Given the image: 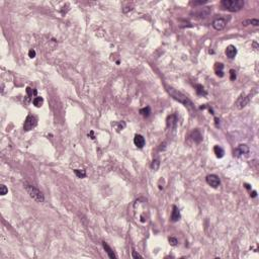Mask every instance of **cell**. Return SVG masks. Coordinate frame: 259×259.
Listing matches in <instances>:
<instances>
[{"mask_svg": "<svg viewBox=\"0 0 259 259\" xmlns=\"http://www.w3.org/2000/svg\"><path fill=\"white\" fill-rule=\"evenodd\" d=\"M140 113H141L143 116H146V118H147V116H150V113H151V108L149 106L144 107V108L140 109Z\"/></svg>", "mask_w": 259, "mask_h": 259, "instance_id": "cell-21", "label": "cell"}, {"mask_svg": "<svg viewBox=\"0 0 259 259\" xmlns=\"http://www.w3.org/2000/svg\"><path fill=\"white\" fill-rule=\"evenodd\" d=\"M205 2L207 1H195V2H192V4H193V5H199V4H203L205 3Z\"/></svg>", "mask_w": 259, "mask_h": 259, "instance_id": "cell-30", "label": "cell"}, {"mask_svg": "<svg viewBox=\"0 0 259 259\" xmlns=\"http://www.w3.org/2000/svg\"><path fill=\"white\" fill-rule=\"evenodd\" d=\"M176 123H177V116L175 114H171L167 118V127L172 129V128L176 127Z\"/></svg>", "mask_w": 259, "mask_h": 259, "instance_id": "cell-12", "label": "cell"}, {"mask_svg": "<svg viewBox=\"0 0 259 259\" xmlns=\"http://www.w3.org/2000/svg\"><path fill=\"white\" fill-rule=\"evenodd\" d=\"M226 24H227L226 19L222 17H219V18H216V19L213 21L212 26L215 29H217V31H222V29H225Z\"/></svg>", "mask_w": 259, "mask_h": 259, "instance_id": "cell-6", "label": "cell"}, {"mask_svg": "<svg viewBox=\"0 0 259 259\" xmlns=\"http://www.w3.org/2000/svg\"><path fill=\"white\" fill-rule=\"evenodd\" d=\"M249 153V147L247 145H239L237 148L234 151V155L237 156V157H240V156H243L245 154H248Z\"/></svg>", "mask_w": 259, "mask_h": 259, "instance_id": "cell-7", "label": "cell"}, {"mask_svg": "<svg viewBox=\"0 0 259 259\" xmlns=\"http://www.w3.org/2000/svg\"><path fill=\"white\" fill-rule=\"evenodd\" d=\"M196 93H198V95H205L207 94V91L205 90L203 85L198 84V85H196Z\"/></svg>", "mask_w": 259, "mask_h": 259, "instance_id": "cell-22", "label": "cell"}, {"mask_svg": "<svg viewBox=\"0 0 259 259\" xmlns=\"http://www.w3.org/2000/svg\"><path fill=\"white\" fill-rule=\"evenodd\" d=\"M168 241H169V243H170L171 246H176V245H177V243H178V240L176 239V238H174V237H169Z\"/></svg>", "mask_w": 259, "mask_h": 259, "instance_id": "cell-24", "label": "cell"}, {"mask_svg": "<svg viewBox=\"0 0 259 259\" xmlns=\"http://www.w3.org/2000/svg\"><path fill=\"white\" fill-rule=\"evenodd\" d=\"M214 153L216 154V156L218 158H222L225 154L224 150L222 147H220V146H215L214 147Z\"/></svg>", "mask_w": 259, "mask_h": 259, "instance_id": "cell-17", "label": "cell"}, {"mask_svg": "<svg viewBox=\"0 0 259 259\" xmlns=\"http://www.w3.org/2000/svg\"><path fill=\"white\" fill-rule=\"evenodd\" d=\"M226 55L228 58L230 59H234L236 57V55H237V49H236L234 46H228L226 49Z\"/></svg>", "mask_w": 259, "mask_h": 259, "instance_id": "cell-9", "label": "cell"}, {"mask_svg": "<svg viewBox=\"0 0 259 259\" xmlns=\"http://www.w3.org/2000/svg\"><path fill=\"white\" fill-rule=\"evenodd\" d=\"M210 8L208 7H205L203 9H199V10L198 11V12H195L194 14L196 15V16H199V17H207L208 15V13H210Z\"/></svg>", "mask_w": 259, "mask_h": 259, "instance_id": "cell-16", "label": "cell"}, {"mask_svg": "<svg viewBox=\"0 0 259 259\" xmlns=\"http://www.w3.org/2000/svg\"><path fill=\"white\" fill-rule=\"evenodd\" d=\"M180 212L178 210V208L176 205H173L172 207V214H171V221L172 222H177L180 220Z\"/></svg>", "mask_w": 259, "mask_h": 259, "instance_id": "cell-11", "label": "cell"}, {"mask_svg": "<svg viewBox=\"0 0 259 259\" xmlns=\"http://www.w3.org/2000/svg\"><path fill=\"white\" fill-rule=\"evenodd\" d=\"M7 192H8L7 187H6L5 185L2 184L1 186H0V194H1V195H5V194L7 193Z\"/></svg>", "mask_w": 259, "mask_h": 259, "instance_id": "cell-25", "label": "cell"}, {"mask_svg": "<svg viewBox=\"0 0 259 259\" xmlns=\"http://www.w3.org/2000/svg\"><path fill=\"white\" fill-rule=\"evenodd\" d=\"M132 256H133V258H136V259H138V258H142V256L140 255L139 253H137V252L135 251V250H133V252H132Z\"/></svg>", "mask_w": 259, "mask_h": 259, "instance_id": "cell-29", "label": "cell"}, {"mask_svg": "<svg viewBox=\"0 0 259 259\" xmlns=\"http://www.w3.org/2000/svg\"><path fill=\"white\" fill-rule=\"evenodd\" d=\"M29 58H31V59L35 58V57H36V51H35V50H33V49L29 50Z\"/></svg>", "mask_w": 259, "mask_h": 259, "instance_id": "cell-28", "label": "cell"}, {"mask_svg": "<svg viewBox=\"0 0 259 259\" xmlns=\"http://www.w3.org/2000/svg\"><path fill=\"white\" fill-rule=\"evenodd\" d=\"M134 143L138 148H143L145 146V139L142 135H136L134 138Z\"/></svg>", "mask_w": 259, "mask_h": 259, "instance_id": "cell-10", "label": "cell"}, {"mask_svg": "<svg viewBox=\"0 0 259 259\" xmlns=\"http://www.w3.org/2000/svg\"><path fill=\"white\" fill-rule=\"evenodd\" d=\"M249 101H250V97H249V96L241 95L237 99V101H236V105H237L238 108L241 109V108H243V107L246 106V105L249 103Z\"/></svg>", "mask_w": 259, "mask_h": 259, "instance_id": "cell-8", "label": "cell"}, {"mask_svg": "<svg viewBox=\"0 0 259 259\" xmlns=\"http://www.w3.org/2000/svg\"><path fill=\"white\" fill-rule=\"evenodd\" d=\"M158 167H159V161H158V160H154L152 165H151V168L154 169V170H157Z\"/></svg>", "mask_w": 259, "mask_h": 259, "instance_id": "cell-26", "label": "cell"}, {"mask_svg": "<svg viewBox=\"0 0 259 259\" xmlns=\"http://www.w3.org/2000/svg\"><path fill=\"white\" fill-rule=\"evenodd\" d=\"M215 73H216L217 76L219 77H223L224 76V65L222 63H216L215 64Z\"/></svg>", "mask_w": 259, "mask_h": 259, "instance_id": "cell-13", "label": "cell"}, {"mask_svg": "<svg viewBox=\"0 0 259 259\" xmlns=\"http://www.w3.org/2000/svg\"><path fill=\"white\" fill-rule=\"evenodd\" d=\"M230 79L232 80V81H234V80L236 79V71L233 69L230 70Z\"/></svg>", "mask_w": 259, "mask_h": 259, "instance_id": "cell-27", "label": "cell"}, {"mask_svg": "<svg viewBox=\"0 0 259 259\" xmlns=\"http://www.w3.org/2000/svg\"><path fill=\"white\" fill-rule=\"evenodd\" d=\"M102 246H103L104 250L106 251V253H107V255H108V257H109V258H111V259H116V254L113 253L112 249L108 246V245L106 244V243H105V242H102Z\"/></svg>", "mask_w": 259, "mask_h": 259, "instance_id": "cell-15", "label": "cell"}, {"mask_svg": "<svg viewBox=\"0 0 259 259\" xmlns=\"http://www.w3.org/2000/svg\"><path fill=\"white\" fill-rule=\"evenodd\" d=\"M191 138L193 139V141L195 143H200L201 140H203V135H201V133L198 130H194L191 133Z\"/></svg>", "mask_w": 259, "mask_h": 259, "instance_id": "cell-14", "label": "cell"}, {"mask_svg": "<svg viewBox=\"0 0 259 259\" xmlns=\"http://www.w3.org/2000/svg\"><path fill=\"white\" fill-rule=\"evenodd\" d=\"M205 180H207L208 184L210 185L212 187H214V188H217V187L220 185V183H221V180H220L219 176L215 175V174H210V175H208L207 178H205Z\"/></svg>", "mask_w": 259, "mask_h": 259, "instance_id": "cell-5", "label": "cell"}, {"mask_svg": "<svg viewBox=\"0 0 259 259\" xmlns=\"http://www.w3.org/2000/svg\"><path fill=\"white\" fill-rule=\"evenodd\" d=\"M33 103L36 107H41L43 105V103H44V98L43 97H40V96H36V97L34 98Z\"/></svg>", "mask_w": 259, "mask_h": 259, "instance_id": "cell-18", "label": "cell"}, {"mask_svg": "<svg viewBox=\"0 0 259 259\" xmlns=\"http://www.w3.org/2000/svg\"><path fill=\"white\" fill-rule=\"evenodd\" d=\"M36 123H38V118H36V116H33V114H29V116H26V121H24V130L26 131V132H29V131L33 130L34 128L36 127Z\"/></svg>", "mask_w": 259, "mask_h": 259, "instance_id": "cell-4", "label": "cell"}, {"mask_svg": "<svg viewBox=\"0 0 259 259\" xmlns=\"http://www.w3.org/2000/svg\"><path fill=\"white\" fill-rule=\"evenodd\" d=\"M26 94L29 96V98H33V97H36V90L31 87H27L26 88Z\"/></svg>", "mask_w": 259, "mask_h": 259, "instance_id": "cell-20", "label": "cell"}, {"mask_svg": "<svg viewBox=\"0 0 259 259\" xmlns=\"http://www.w3.org/2000/svg\"><path fill=\"white\" fill-rule=\"evenodd\" d=\"M24 187H26V190L31 198L35 199V200L38 201V203H44V200H45V196H44V194L42 193V191H41L40 189H38L36 187H35L34 185H31V184H26L24 185Z\"/></svg>", "mask_w": 259, "mask_h": 259, "instance_id": "cell-3", "label": "cell"}, {"mask_svg": "<svg viewBox=\"0 0 259 259\" xmlns=\"http://www.w3.org/2000/svg\"><path fill=\"white\" fill-rule=\"evenodd\" d=\"M243 26H249V24H252V26H259V20L258 19H247V20H244V21L242 22Z\"/></svg>", "mask_w": 259, "mask_h": 259, "instance_id": "cell-19", "label": "cell"}, {"mask_svg": "<svg viewBox=\"0 0 259 259\" xmlns=\"http://www.w3.org/2000/svg\"><path fill=\"white\" fill-rule=\"evenodd\" d=\"M167 91H168V93L172 96L174 99L177 100V101H179L180 103H182L185 107H187L189 111H194V105L191 102V100L187 98V96H185L184 94H182L181 92L175 90V89L170 88V87H168V88H167Z\"/></svg>", "mask_w": 259, "mask_h": 259, "instance_id": "cell-1", "label": "cell"}, {"mask_svg": "<svg viewBox=\"0 0 259 259\" xmlns=\"http://www.w3.org/2000/svg\"><path fill=\"white\" fill-rule=\"evenodd\" d=\"M221 6L226 10L237 12V11L241 10L243 8L244 1L243 0H223L221 2Z\"/></svg>", "mask_w": 259, "mask_h": 259, "instance_id": "cell-2", "label": "cell"}, {"mask_svg": "<svg viewBox=\"0 0 259 259\" xmlns=\"http://www.w3.org/2000/svg\"><path fill=\"white\" fill-rule=\"evenodd\" d=\"M75 175L77 176L78 178H84L86 176V172L85 170H80V169H75L74 170Z\"/></svg>", "mask_w": 259, "mask_h": 259, "instance_id": "cell-23", "label": "cell"}]
</instances>
